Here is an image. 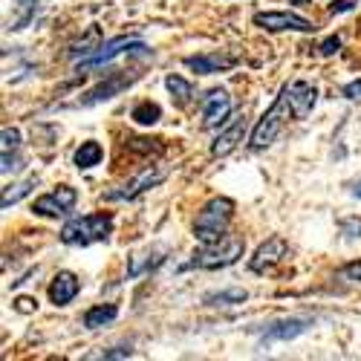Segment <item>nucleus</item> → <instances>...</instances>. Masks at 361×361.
<instances>
[{
	"label": "nucleus",
	"mask_w": 361,
	"mask_h": 361,
	"mask_svg": "<svg viewBox=\"0 0 361 361\" xmlns=\"http://www.w3.org/2000/svg\"><path fill=\"white\" fill-rule=\"evenodd\" d=\"M231 217H234V202L228 197L208 200L194 220V237L200 243H217V240L226 237Z\"/></svg>",
	"instance_id": "obj_1"
},
{
	"label": "nucleus",
	"mask_w": 361,
	"mask_h": 361,
	"mask_svg": "<svg viewBox=\"0 0 361 361\" xmlns=\"http://www.w3.org/2000/svg\"><path fill=\"white\" fill-rule=\"evenodd\" d=\"M243 252H246L243 237H223L217 243H202V249L194 252L185 269H226L243 257Z\"/></svg>",
	"instance_id": "obj_2"
},
{
	"label": "nucleus",
	"mask_w": 361,
	"mask_h": 361,
	"mask_svg": "<svg viewBox=\"0 0 361 361\" xmlns=\"http://www.w3.org/2000/svg\"><path fill=\"white\" fill-rule=\"evenodd\" d=\"M110 231H113V217L102 212V214H87L64 223L61 240L67 246H90V243H99V240H107Z\"/></svg>",
	"instance_id": "obj_3"
},
{
	"label": "nucleus",
	"mask_w": 361,
	"mask_h": 361,
	"mask_svg": "<svg viewBox=\"0 0 361 361\" xmlns=\"http://www.w3.org/2000/svg\"><path fill=\"white\" fill-rule=\"evenodd\" d=\"M289 116H295V113H292V104H289V93H286V87H283L281 96L275 99V104L269 107V110L263 113V118L257 122V128H255V133H252V147H255V150H263V147L272 145L275 136L281 133V128L289 122Z\"/></svg>",
	"instance_id": "obj_4"
},
{
	"label": "nucleus",
	"mask_w": 361,
	"mask_h": 361,
	"mask_svg": "<svg viewBox=\"0 0 361 361\" xmlns=\"http://www.w3.org/2000/svg\"><path fill=\"white\" fill-rule=\"evenodd\" d=\"M75 200H78L75 188H70V185H58V191L44 194V197L35 200L32 212H35V214H44V217H64V214H70L73 208H75Z\"/></svg>",
	"instance_id": "obj_5"
},
{
	"label": "nucleus",
	"mask_w": 361,
	"mask_h": 361,
	"mask_svg": "<svg viewBox=\"0 0 361 361\" xmlns=\"http://www.w3.org/2000/svg\"><path fill=\"white\" fill-rule=\"evenodd\" d=\"M255 26L260 29H269V32H283V29H295V32H312V20L300 18L295 12H257L255 18Z\"/></svg>",
	"instance_id": "obj_6"
},
{
	"label": "nucleus",
	"mask_w": 361,
	"mask_h": 361,
	"mask_svg": "<svg viewBox=\"0 0 361 361\" xmlns=\"http://www.w3.org/2000/svg\"><path fill=\"white\" fill-rule=\"evenodd\" d=\"M165 176H168V168H157V165H150V168H145L136 179H130L128 185H122L118 191H107L104 197H107V200H136V197H139V194H145L147 188H157Z\"/></svg>",
	"instance_id": "obj_7"
},
{
	"label": "nucleus",
	"mask_w": 361,
	"mask_h": 361,
	"mask_svg": "<svg viewBox=\"0 0 361 361\" xmlns=\"http://www.w3.org/2000/svg\"><path fill=\"white\" fill-rule=\"evenodd\" d=\"M289 255V243H286V240L283 237H269L266 240V243L255 252V257H252V272H257V275H263V272H269V269H275L283 257Z\"/></svg>",
	"instance_id": "obj_8"
},
{
	"label": "nucleus",
	"mask_w": 361,
	"mask_h": 361,
	"mask_svg": "<svg viewBox=\"0 0 361 361\" xmlns=\"http://www.w3.org/2000/svg\"><path fill=\"white\" fill-rule=\"evenodd\" d=\"M136 81V75H128V73H113L107 81H102L99 87H93L90 93L78 102L81 107H93V104H102V102H107V99H113V96H118L122 90H128L130 84Z\"/></svg>",
	"instance_id": "obj_9"
},
{
	"label": "nucleus",
	"mask_w": 361,
	"mask_h": 361,
	"mask_svg": "<svg viewBox=\"0 0 361 361\" xmlns=\"http://www.w3.org/2000/svg\"><path fill=\"white\" fill-rule=\"evenodd\" d=\"M231 113V96L226 90H212L202 102V128H220Z\"/></svg>",
	"instance_id": "obj_10"
},
{
	"label": "nucleus",
	"mask_w": 361,
	"mask_h": 361,
	"mask_svg": "<svg viewBox=\"0 0 361 361\" xmlns=\"http://www.w3.org/2000/svg\"><path fill=\"white\" fill-rule=\"evenodd\" d=\"M234 64H237V58L226 55V52H205V55H188L185 58V67L200 73V75H214V73L231 70Z\"/></svg>",
	"instance_id": "obj_11"
},
{
	"label": "nucleus",
	"mask_w": 361,
	"mask_h": 361,
	"mask_svg": "<svg viewBox=\"0 0 361 361\" xmlns=\"http://www.w3.org/2000/svg\"><path fill=\"white\" fill-rule=\"evenodd\" d=\"M243 136H246V116L240 113V116H234V122L228 128H223L217 133V139L212 142V157H228L231 150L243 142Z\"/></svg>",
	"instance_id": "obj_12"
},
{
	"label": "nucleus",
	"mask_w": 361,
	"mask_h": 361,
	"mask_svg": "<svg viewBox=\"0 0 361 361\" xmlns=\"http://www.w3.org/2000/svg\"><path fill=\"white\" fill-rule=\"evenodd\" d=\"M286 93H289V104H292V113L295 118H307L318 102V90L307 81H292L286 84Z\"/></svg>",
	"instance_id": "obj_13"
},
{
	"label": "nucleus",
	"mask_w": 361,
	"mask_h": 361,
	"mask_svg": "<svg viewBox=\"0 0 361 361\" xmlns=\"http://www.w3.org/2000/svg\"><path fill=\"white\" fill-rule=\"evenodd\" d=\"M310 326H312V321H307V318H283V321H275V324L263 333V344L292 341V338H298V336H304Z\"/></svg>",
	"instance_id": "obj_14"
},
{
	"label": "nucleus",
	"mask_w": 361,
	"mask_h": 361,
	"mask_svg": "<svg viewBox=\"0 0 361 361\" xmlns=\"http://www.w3.org/2000/svg\"><path fill=\"white\" fill-rule=\"evenodd\" d=\"M133 47V38L130 35H118V38H113V41H107L104 47H99V52H93L87 58V61H81L78 64V70H90V67H102V64H107V61H113V58L118 55V52H128Z\"/></svg>",
	"instance_id": "obj_15"
},
{
	"label": "nucleus",
	"mask_w": 361,
	"mask_h": 361,
	"mask_svg": "<svg viewBox=\"0 0 361 361\" xmlns=\"http://www.w3.org/2000/svg\"><path fill=\"white\" fill-rule=\"evenodd\" d=\"M78 289H81V283L73 272H58L55 281L49 283V300L55 307H67L70 300L78 295Z\"/></svg>",
	"instance_id": "obj_16"
},
{
	"label": "nucleus",
	"mask_w": 361,
	"mask_h": 361,
	"mask_svg": "<svg viewBox=\"0 0 361 361\" xmlns=\"http://www.w3.org/2000/svg\"><path fill=\"white\" fill-rule=\"evenodd\" d=\"M165 255H168L165 246H154V249H147V252L136 255V257L130 260V266H128V275H130V278H139V275L150 272V269H157V266L165 260Z\"/></svg>",
	"instance_id": "obj_17"
},
{
	"label": "nucleus",
	"mask_w": 361,
	"mask_h": 361,
	"mask_svg": "<svg viewBox=\"0 0 361 361\" xmlns=\"http://www.w3.org/2000/svg\"><path fill=\"white\" fill-rule=\"evenodd\" d=\"M116 315H118V307H116V304L93 307V310H87V315H84V326H87V329H99V326L116 321Z\"/></svg>",
	"instance_id": "obj_18"
},
{
	"label": "nucleus",
	"mask_w": 361,
	"mask_h": 361,
	"mask_svg": "<svg viewBox=\"0 0 361 361\" xmlns=\"http://www.w3.org/2000/svg\"><path fill=\"white\" fill-rule=\"evenodd\" d=\"M249 298L246 289H223V292H212V295H205V304L208 307H234V304H243V300Z\"/></svg>",
	"instance_id": "obj_19"
},
{
	"label": "nucleus",
	"mask_w": 361,
	"mask_h": 361,
	"mask_svg": "<svg viewBox=\"0 0 361 361\" xmlns=\"http://www.w3.org/2000/svg\"><path fill=\"white\" fill-rule=\"evenodd\" d=\"M165 87H168V93L173 96V102H176L179 107H185V104L191 102V96H194V87H191L183 75H168V78H165Z\"/></svg>",
	"instance_id": "obj_20"
},
{
	"label": "nucleus",
	"mask_w": 361,
	"mask_h": 361,
	"mask_svg": "<svg viewBox=\"0 0 361 361\" xmlns=\"http://www.w3.org/2000/svg\"><path fill=\"white\" fill-rule=\"evenodd\" d=\"M102 157H104V147H102L99 142H84V145L75 150V165H78V168H93V165L102 162Z\"/></svg>",
	"instance_id": "obj_21"
},
{
	"label": "nucleus",
	"mask_w": 361,
	"mask_h": 361,
	"mask_svg": "<svg viewBox=\"0 0 361 361\" xmlns=\"http://www.w3.org/2000/svg\"><path fill=\"white\" fill-rule=\"evenodd\" d=\"M139 125H157L159 118H162V110H159V104H154V102H142V104H136L133 107V113H130Z\"/></svg>",
	"instance_id": "obj_22"
},
{
	"label": "nucleus",
	"mask_w": 361,
	"mask_h": 361,
	"mask_svg": "<svg viewBox=\"0 0 361 361\" xmlns=\"http://www.w3.org/2000/svg\"><path fill=\"white\" fill-rule=\"evenodd\" d=\"M38 185V179L35 176H29L26 183H20V185H12V188H6V194H4V208H9V205H15L20 197H26L29 191H32Z\"/></svg>",
	"instance_id": "obj_23"
},
{
	"label": "nucleus",
	"mask_w": 361,
	"mask_h": 361,
	"mask_svg": "<svg viewBox=\"0 0 361 361\" xmlns=\"http://www.w3.org/2000/svg\"><path fill=\"white\" fill-rule=\"evenodd\" d=\"M338 281H344V283H361V260L347 263L341 272H338Z\"/></svg>",
	"instance_id": "obj_24"
},
{
	"label": "nucleus",
	"mask_w": 361,
	"mask_h": 361,
	"mask_svg": "<svg viewBox=\"0 0 361 361\" xmlns=\"http://www.w3.org/2000/svg\"><path fill=\"white\" fill-rule=\"evenodd\" d=\"M154 139H128V147L136 150V154H159L162 145H150Z\"/></svg>",
	"instance_id": "obj_25"
},
{
	"label": "nucleus",
	"mask_w": 361,
	"mask_h": 361,
	"mask_svg": "<svg viewBox=\"0 0 361 361\" xmlns=\"http://www.w3.org/2000/svg\"><path fill=\"white\" fill-rule=\"evenodd\" d=\"M133 355V350L130 347H113V350H104V353H90V355H84V358H130Z\"/></svg>",
	"instance_id": "obj_26"
},
{
	"label": "nucleus",
	"mask_w": 361,
	"mask_h": 361,
	"mask_svg": "<svg viewBox=\"0 0 361 361\" xmlns=\"http://www.w3.org/2000/svg\"><path fill=\"white\" fill-rule=\"evenodd\" d=\"M341 231L347 234V240L361 237V217H344L341 220Z\"/></svg>",
	"instance_id": "obj_27"
},
{
	"label": "nucleus",
	"mask_w": 361,
	"mask_h": 361,
	"mask_svg": "<svg viewBox=\"0 0 361 361\" xmlns=\"http://www.w3.org/2000/svg\"><path fill=\"white\" fill-rule=\"evenodd\" d=\"M20 145V133L15 128H4V150H18Z\"/></svg>",
	"instance_id": "obj_28"
},
{
	"label": "nucleus",
	"mask_w": 361,
	"mask_h": 361,
	"mask_svg": "<svg viewBox=\"0 0 361 361\" xmlns=\"http://www.w3.org/2000/svg\"><path fill=\"white\" fill-rule=\"evenodd\" d=\"M318 49H321V55H336V52L341 49V38H338V35H333V38H326V41H324V44H321Z\"/></svg>",
	"instance_id": "obj_29"
},
{
	"label": "nucleus",
	"mask_w": 361,
	"mask_h": 361,
	"mask_svg": "<svg viewBox=\"0 0 361 361\" xmlns=\"http://www.w3.org/2000/svg\"><path fill=\"white\" fill-rule=\"evenodd\" d=\"M350 9H355V0H333V4H329V12H333V15L350 12Z\"/></svg>",
	"instance_id": "obj_30"
},
{
	"label": "nucleus",
	"mask_w": 361,
	"mask_h": 361,
	"mask_svg": "<svg viewBox=\"0 0 361 361\" xmlns=\"http://www.w3.org/2000/svg\"><path fill=\"white\" fill-rule=\"evenodd\" d=\"M341 93H344L347 99H358V96H361V78H358V81H350V84L341 90Z\"/></svg>",
	"instance_id": "obj_31"
},
{
	"label": "nucleus",
	"mask_w": 361,
	"mask_h": 361,
	"mask_svg": "<svg viewBox=\"0 0 361 361\" xmlns=\"http://www.w3.org/2000/svg\"><path fill=\"white\" fill-rule=\"evenodd\" d=\"M35 307H38V300H32V298H20V300H18V310H20V312H32Z\"/></svg>",
	"instance_id": "obj_32"
},
{
	"label": "nucleus",
	"mask_w": 361,
	"mask_h": 361,
	"mask_svg": "<svg viewBox=\"0 0 361 361\" xmlns=\"http://www.w3.org/2000/svg\"><path fill=\"white\" fill-rule=\"evenodd\" d=\"M350 194L361 200V179H358V183H353V185H350Z\"/></svg>",
	"instance_id": "obj_33"
},
{
	"label": "nucleus",
	"mask_w": 361,
	"mask_h": 361,
	"mask_svg": "<svg viewBox=\"0 0 361 361\" xmlns=\"http://www.w3.org/2000/svg\"><path fill=\"white\" fill-rule=\"evenodd\" d=\"M289 4H295V6H310V0H289Z\"/></svg>",
	"instance_id": "obj_34"
}]
</instances>
